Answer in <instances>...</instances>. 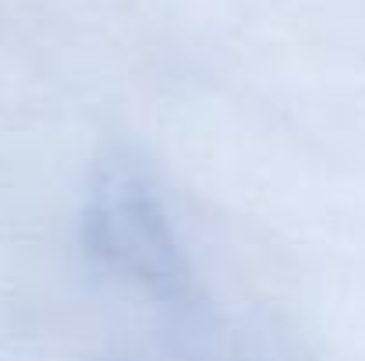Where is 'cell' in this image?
Listing matches in <instances>:
<instances>
[{"instance_id": "6da1fadb", "label": "cell", "mask_w": 365, "mask_h": 361, "mask_svg": "<svg viewBox=\"0 0 365 361\" xmlns=\"http://www.w3.org/2000/svg\"><path fill=\"white\" fill-rule=\"evenodd\" d=\"M103 234L110 241L114 255H135V269L142 273H167L170 269V241L163 220L149 216V202L142 195H114L103 206Z\"/></svg>"}]
</instances>
